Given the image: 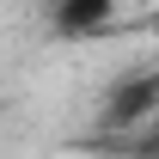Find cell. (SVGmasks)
I'll return each mask as SVG.
<instances>
[{
  "label": "cell",
  "instance_id": "1",
  "mask_svg": "<svg viewBox=\"0 0 159 159\" xmlns=\"http://www.w3.org/2000/svg\"><path fill=\"white\" fill-rule=\"evenodd\" d=\"M159 110V74H135V80H122L116 92L104 98V116H98V135H129L135 122H147Z\"/></svg>",
  "mask_w": 159,
  "mask_h": 159
},
{
  "label": "cell",
  "instance_id": "2",
  "mask_svg": "<svg viewBox=\"0 0 159 159\" xmlns=\"http://www.w3.org/2000/svg\"><path fill=\"white\" fill-rule=\"evenodd\" d=\"M116 19V0H55V37H104V25Z\"/></svg>",
  "mask_w": 159,
  "mask_h": 159
},
{
  "label": "cell",
  "instance_id": "3",
  "mask_svg": "<svg viewBox=\"0 0 159 159\" xmlns=\"http://www.w3.org/2000/svg\"><path fill=\"white\" fill-rule=\"evenodd\" d=\"M110 147H116L122 159H159V110L147 122H135L129 135H110Z\"/></svg>",
  "mask_w": 159,
  "mask_h": 159
},
{
  "label": "cell",
  "instance_id": "4",
  "mask_svg": "<svg viewBox=\"0 0 159 159\" xmlns=\"http://www.w3.org/2000/svg\"><path fill=\"white\" fill-rule=\"evenodd\" d=\"M153 25H159V12H153Z\"/></svg>",
  "mask_w": 159,
  "mask_h": 159
}]
</instances>
